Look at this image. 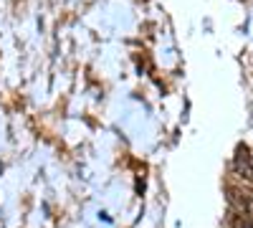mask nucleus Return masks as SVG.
<instances>
[{
    "mask_svg": "<svg viewBox=\"0 0 253 228\" xmlns=\"http://www.w3.org/2000/svg\"><path fill=\"white\" fill-rule=\"evenodd\" d=\"M228 203H230V211L248 213V216L253 213V200H251V195L243 193V190H238V188H233V185L228 188Z\"/></svg>",
    "mask_w": 253,
    "mask_h": 228,
    "instance_id": "f257e3e1",
    "label": "nucleus"
},
{
    "mask_svg": "<svg viewBox=\"0 0 253 228\" xmlns=\"http://www.w3.org/2000/svg\"><path fill=\"white\" fill-rule=\"evenodd\" d=\"M236 173L241 178H246L248 182H253V160H251V150L246 147V144H238L236 150Z\"/></svg>",
    "mask_w": 253,
    "mask_h": 228,
    "instance_id": "f03ea898",
    "label": "nucleus"
},
{
    "mask_svg": "<svg viewBox=\"0 0 253 228\" xmlns=\"http://www.w3.org/2000/svg\"><path fill=\"white\" fill-rule=\"evenodd\" d=\"M228 226H230V228H253V221H251L248 213L230 211V213H228Z\"/></svg>",
    "mask_w": 253,
    "mask_h": 228,
    "instance_id": "7ed1b4c3",
    "label": "nucleus"
}]
</instances>
